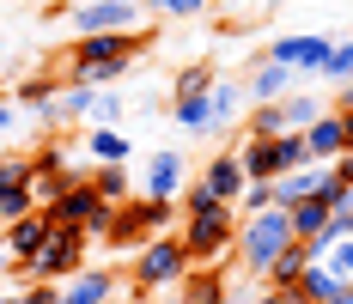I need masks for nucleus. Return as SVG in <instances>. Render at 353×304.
Here are the masks:
<instances>
[{"instance_id":"obj_1","label":"nucleus","mask_w":353,"mask_h":304,"mask_svg":"<svg viewBox=\"0 0 353 304\" xmlns=\"http://www.w3.org/2000/svg\"><path fill=\"white\" fill-rule=\"evenodd\" d=\"M176 243L189 262H232L238 250V201H213V207H195V213H176Z\"/></svg>"},{"instance_id":"obj_2","label":"nucleus","mask_w":353,"mask_h":304,"mask_svg":"<svg viewBox=\"0 0 353 304\" xmlns=\"http://www.w3.org/2000/svg\"><path fill=\"white\" fill-rule=\"evenodd\" d=\"M292 237H299L292 232V213H286L281 201H268V207H256V213H238V250H232V256H238L244 274L262 286V268L281 256Z\"/></svg>"},{"instance_id":"obj_3","label":"nucleus","mask_w":353,"mask_h":304,"mask_svg":"<svg viewBox=\"0 0 353 304\" xmlns=\"http://www.w3.org/2000/svg\"><path fill=\"white\" fill-rule=\"evenodd\" d=\"M183 274H189V256H183L176 232H159V237H146L141 250H134V274H128V292H134V298H159V292H171Z\"/></svg>"},{"instance_id":"obj_4","label":"nucleus","mask_w":353,"mask_h":304,"mask_svg":"<svg viewBox=\"0 0 353 304\" xmlns=\"http://www.w3.org/2000/svg\"><path fill=\"white\" fill-rule=\"evenodd\" d=\"M176 225V201H152V195H128V201L116 207V219H110V232L98 237V243H110L116 256L122 250H141L146 237L171 232Z\"/></svg>"},{"instance_id":"obj_5","label":"nucleus","mask_w":353,"mask_h":304,"mask_svg":"<svg viewBox=\"0 0 353 304\" xmlns=\"http://www.w3.org/2000/svg\"><path fill=\"white\" fill-rule=\"evenodd\" d=\"M43 213H49L55 225H73V232H85L92 243H98V237L110 232V219H116V207H110L104 195L85 183V176H73V183H68V189H61L49 207H43Z\"/></svg>"},{"instance_id":"obj_6","label":"nucleus","mask_w":353,"mask_h":304,"mask_svg":"<svg viewBox=\"0 0 353 304\" xmlns=\"http://www.w3.org/2000/svg\"><path fill=\"white\" fill-rule=\"evenodd\" d=\"M85 256H92V237L73 232V225H55V232L43 237V250H37L19 274H25V280H68V274L85 268Z\"/></svg>"},{"instance_id":"obj_7","label":"nucleus","mask_w":353,"mask_h":304,"mask_svg":"<svg viewBox=\"0 0 353 304\" xmlns=\"http://www.w3.org/2000/svg\"><path fill=\"white\" fill-rule=\"evenodd\" d=\"M152 49V31L134 25V31H79L68 43V61H116V68H134V55Z\"/></svg>"},{"instance_id":"obj_8","label":"nucleus","mask_w":353,"mask_h":304,"mask_svg":"<svg viewBox=\"0 0 353 304\" xmlns=\"http://www.w3.org/2000/svg\"><path fill=\"white\" fill-rule=\"evenodd\" d=\"M329 43H335V37H323V31H286V37H274L262 55H268V61H286L299 79H311V73H323V61H329Z\"/></svg>"},{"instance_id":"obj_9","label":"nucleus","mask_w":353,"mask_h":304,"mask_svg":"<svg viewBox=\"0 0 353 304\" xmlns=\"http://www.w3.org/2000/svg\"><path fill=\"white\" fill-rule=\"evenodd\" d=\"M55 232V219L43 213V207H31V213H19V219H6L0 225V250H6V262H12V274L31 262L37 250H43V237Z\"/></svg>"},{"instance_id":"obj_10","label":"nucleus","mask_w":353,"mask_h":304,"mask_svg":"<svg viewBox=\"0 0 353 304\" xmlns=\"http://www.w3.org/2000/svg\"><path fill=\"white\" fill-rule=\"evenodd\" d=\"M141 0H85V6H73L68 12V31H134L141 25Z\"/></svg>"},{"instance_id":"obj_11","label":"nucleus","mask_w":353,"mask_h":304,"mask_svg":"<svg viewBox=\"0 0 353 304\" xmlns=\"http://www.w3.org/2000/svg\"><path fill=\"white\" fill-rule=\"evenodd\" d=\"M183 183H189V165H183V152H176V146H159V152L146 159L141 183H134V195H152V201H176V195H183Z\"/></svg>"},{"instance_id":"obj_12","label":"nucleus","mask_w":353,"mask_h":304,"mask_svg":"<svg viewBox=\"0 0 353 304\" xmlns=\"http://www.w3.org/2000/svg\"><path fill=\"white\" fill-rule=\"evenodd\" d=\"M122 298V280H116V268H85L68 274V286H55V304H116Z\"/></svg>"},{"instance_id":"obj_13","label":"nucleus","mask_w":353,"mask_h":304,"mask_svg":"<svg viewBox=\"0 0 353 304\" xmlns=\"http://www.w3.org/2000/svg\"><path fill=\"white\" fill-rule=\"evenodd\" d=\"M37 195H31V159L25 152H6L0 159V225L6 219H19V213H31Z\"/></svg>"},{"instance_id":"obj_14","label":"nucleus","mask_w":353,"mask_h":304,"mask_svg":"<svg viewBox=\"0 0 353 304\" xmlns=\"http://www.w3.org/2000/svg\"><path fill=\"white\" fill-rule=\"evenodd\" d=\"M292 85H299V73L286 68V61H268V55H262V61L250 68V79H244V98L250 103H281Z\"/></svg>"},{"instance_id":"obj_15","label":"nucleus","mask_w":353,"mask_h":304,"mask_svg":"<svg viewBox=\"0 0 353 304\" xmlns=\"http://www.w3.org/2000/svg\"><path fill=\"white\" fill-rule=\"evenodd\" d=\"M305 152H311V165H335V159L347 152V146H341V116H335V110H317V116H311Z\"/></svg>"},{"instance_id":"obj_16","label":"nucleus","mask_w":353,"mask_h":304,"mask_svg":"<svg viewBox=\"0 0 353 304\" xmlns=\"http://www.w3.org/2000/svg\"><path fill=\"white\" fill-rule=\"evenodd\" d=\"M176 292H183V304H219L232 286H225L219 262H189V274L176 280Z\"/></svg>"},{"instance_id":"obj_17","label":"nucleus","mask_w":353,"mask_h":304,"mask_svg":"<svg viewBox=\"0 0 353 304\" xmlns=\"http://www.w3.org/2000/svg\"><path fill=\"white\" fill-rule=\"evenodd\" d=\"M201 183H208L213 195H219V201H238V195H244V159H238V146H232V152H213L208 159V170H201Z\"/></svg>"},{"instance_id":"obj_18","label":"nucleus","mask_w":353,"mask_h":304,"mask_svg":"<svg viewBox=\"0 0 353 304\" xmlns=\"http://www.w3.org/2000/svg\"><path fill=\"white\" fill-rule=\"evenodd\" d=\"M311 262H317V256H311V243H305V237H292L281 256H274V262L262 268V286H292V280L311 268Z\"/></svg>"},{"instance_id":"obj_19","label":"nucleus","mask_w":353,"mask_h":304,"mask_svg":"<svg viewBox=\"0 0 353 304\" xmlns=\"http://www.w3.org/2000/svg\"><path fill=\"white\" fill-rule=\"evenodd\" d=\"M85 152L98 165H128V134L110 128V122H85Z\"/></svg>"},{"instance_id":"obj_20","label":"nucleus","mask_w":353,"mask_h":304,"mask_svg":"<svg viewBox=\"0 0 353 304\" xmlns=\"http://www.w3.org/2000/svg\"><path fill=\"white\" fill-rule=\"evenodd\" d=\"M85 183H92L110 207H122L128 195H134V176H128V165H92V170H85Z\"/></svg>"},{"instance_id":"obj_21","label":"nucleus","mask_w":353,"mask_h":304,"mask_svg":"<svg viewBox=\"0 0 353 304\" xmlns=\"http://www.w3.org/2000/svg\"><path fill=\"white\" fill-rule=\"evenodd\" d=\"M244 79H225V73H213V128H225V122H238L244 116Z\"/></svg>"},{"instance_id":"obj_22","label":"nucleus","mask_w":353,"mask_h":304,"mask_svg":"<svg viewBox=\"0 0 353 304\" xmlns=\"http://www.w3.org/2000/svg\"><path fill=\"white\" fill-rule=\"evenodd\" d=\"M55 92H61V73H31V79H19L6 98L19 103V110H43V103L55 98Z\"/></svg>"},{"instance_id":"obj_23","label":"nucleus","mask_w":353,"mask_h":304,"mask_svg":"<svg viewBox=\"0 0 353 304\" xmlns=\"http://www.w3.org/2000/svg\"><path fill=\"white\" fill-rule=\"evenodd\" d=\"M335 286H341V274L329 268V262H311V268H305L299 280H292V292H299L305 304H323L329 292H335Z\"/></svg>"},{"instance_id":"obj_24","label":"nucleus","mask_w":353,"mask_h":304,"mask_svg":"<svg viewBox=\"0 0 353 304\" xmlns=\"http://www.w3.org/2000/svg\"><path fill=\"white\" fill-rule=\"evenodd\" d=\"M268 159H274V176H286V170H299V165H311V152H305V134H299V128L274 134V140H268Z\"/></svg>"},{"instance_id":"obj_25","label":"nucleus","mask_w":353,"mask_h":304,"mask_svg":"<svg viewBox=\"0 0 353 304\" xmlns=\"http://www.w3.org/2000/svg\"><path fill=\"white\" fill-rule=\"evenodd\" d=\"M286 213H292V232H299V237H317L323 225H329V213H335V207L323 201V195H305V201H292Z\"/></svg>"},{"instance_id":"obj_26","label":"nucleus","mask_w":353,"mask_h":304,"mask_svg":"<svg viewBox=\"0 0 353 304\" xmlns=\"http://www.w3.org/2000/svg\"><path fill=\"white\" fill-rule=\"evenodd\" d=\"M244 134H250V140H274V134H286V116H281V103H250V122H244Z\"/></svg>"},{"instance_id":"obj_27","label":"nucleus","mask_w":353,"mask_h":304,"mask_svg":"<svg viewBox=\"0 0 353 304\" xmlns=\"http://www.w3.org/2000/svg\"><path fill=\"white\" fill-rule=\"evenodd\" d=\"M317 110H323V103H317V92H299V85H292V92L281 98V116H286V128H299V134L311 128V116H317Z\"/></svg>"},{"instance_id":"obj_28","label":"nucleus","mask_w":353,"mask_h":304,"mask_svg":"<svg viewBox=\"0 0 353 304\" xmlns=\"http://www.w3.org/2000/svg\"><path fill=\"white\" fill-rule=\"evenodd\" d=\"M25 159H31V176H73V170H68V146H61V140H43V146L25 152Z\"/></svg>"},{"instance_id":"obj_29","label":"nucleus","mask_w":353,"mask_h":304,"mask_svg":"<svg viewBox=\"0 0 353 304\" xmlns=\"http://www.w3.org/2000/svg\"><path fill=\"white\" fill-rule=\"evenodd\" d=\"M122 110H128V103H122V92L98 85V92H92V110H85V122H110V128H116V122H122Z\"/></svg>"},{"instance_id":"obj_30","label":"nucleus","mask_w":353,"mask_h":304,"mask_svg":"<svg viewBox=\"0 0 353 304\" xmlns=\"http://www.w3.org/2000/svg\"><path fill=\"white\" fill-rule=\"evenodd\" d=\"M317 79H335V85H341V79H353V37H347V43H329V61H323Z\"/></svg>"},{"instance_id":"obj_31","label":"nucleus","mask_w":353,"mask_h":304,"mask_svg":"<svg viewBox=\"0 0 353 304\" xmlns=\"http://www.w3.org/2000/svg\"><path fill=\"white\" fill-rule=\"evenodd\" d=\"M317 262H329V268L341 274V280H353V237H335V243H329V250H323Z\"/></svg>"},{"instance_id":"obj_32","label":"nucleus","mask_w":353,"mask_h":304,"mask_svg":"<svg viewBox=\"0 0 353 304\" xmlns=\"http://www.w3.org/2000/svg\"><path fill=\"white\" fill-rule=\"evenodd\" d=\"M213 85V68H183L176 73V85H171V98H189V92H208Z\"/></svg>"},{"instance_id":"obj_33","label":"nucleus","mask_w":353,"mask_h":304,"mask_svg":"<svg viewBox=\"0 0 353 304\" xmlns=\"http://www.w3.org/2000/svg\"><path fill=\"white\" fill-rule=\"evenodd\" d=\"M152 12H159V19H201L208 0H152Z\"/></svg>"},{"instance_id":"obj_34","label":"nucleus","mask_w":353,"mask_h":304,"mask_svg":"<svg viewBox=\"0 0 353 304\" xmlns=\"http://www.w3.org/2000/svg\"><path fill=\"white\" fill-rule=\"evenodd\" d=\"M73 176H85V170H73ZM73 176H31V195H37V207H49L61 189H68Z\"/></svg>"},{"instance_id":"obj_35","label":"nucleus","mask_w":353,"mask_h":304,"mask_svg":"<svg viewBox=\"0 0 353 304\" xmlns=\"http://www.w3.org/2000/svg\"><path fill=\"white\" fill-rule=\"evenodd\" d=\"M274 201V183H244V195H238V213H256V207Z\"/></svg>"},{"instance_id":"obj_36","label":"nucleus","mask_w":353,"mask_h":304,"mask_svg":"<svg viewBox=\"0 0 353 304\" xmlns=\"http://www.w3.org/2000/svg\"><path fill=\"white\" fill-rule=\"evenodd\" d=\"M12 122H19V103L0 92V134H12Z\"/></svg>"},{"instance_id":"obj_37","label":"nucleus","mask_w":353,"mask_h":304,"mask_svg":"<svg viewBox=\"0 0 353 304\" xmlns=\"http://www.w3.org/2000/svg\"><path fill=\"white\" fill-rule=\"evenodd\" d=\"M329 207H335V213H353V183H341V189L329 195Z\"/></svg>"},{"instance_id":"obj_38","label":"nucleus","mask_w":353,"mask_h":304,"mask_svg":"<svg viewBox=\"0 0 353 304\" xmlns=\"http://www.w3.org/2000/svg\"><path fill=\"white\" fill-rule=\"evenodd\" d=\"M329 110H335V103H329ZM335 116H341V146L353 152V103H347V110H335Z\"/></svg>"},{"instance_id":"obj_39","label":"nucleus","mask_w":353,"mask_h":304,"mask_svg":"<svg viewBox=\"0 0 353 304\" xmlns=\"http://www.w3.org/2000/svg\"><path fill=\"white\" fill-rule=\"evenodd\" d=\"M323 304H353V280H341V286H335V292H329Z\"/></svg>"},{"instance_id":"obj_40","label":"nucleus","mask_w":353,"mask_h":304,"mask_svg":"<svg viewBox=\"0 0 353 304\" xmlns=\"http://www.w3.org/2000/svg\"><path fill=\"white\" fill-rule=\"evenodd\" d=\"M353 103V79H341V85H335V110H347Z\"/></svg>"},{"instance_id":"obj_41","label":"nucleus","mask_w":353,"mask_h":304,"mask_svg":"<svg viewBox=\"0 0 353 304\" xmlns=\"http://www.w3.org/2000/svg\"><path fill=\"white\" fill-rule=\"evenodd\" d=\"M335 176H341V183H353V152H341V159H335Z\"/></svg>"},{"instance_id":"obj_42","label":"nucleus","mask_w":353,"mask_h":304,"mask_svg":"<svg viewBox=\"0 0 353 304\" xmlns=\"http://www.w3.org/2000/svg\"><path fill=\"white\" fill-rule=\"evenodd\" d=\"M256 304H281V292H274V286H262V298H256Z\"/></svg>"},{"instance_id":"obj_43","label":"nucleus","mask_w":353,"mask_h":304,"mask_svg":"<svg viewBox=\"0 0 353 304\" xmlns=\"http://www.w3.org/2000/svg\"><path fill=\"white\" fill-rule=\"evenodd\" d=\"M219 304H244V298H232V292H225V298H219Z\"/></svg>"},{"instance_id":"obj_44","label":"nucleus","mask_w":353,"mask_h":304,"mask_svg":"<svg viewBox=\"0 0 353 304\" xmlns=\"http://www.w3.org/2000/svg\"><path fill=\"white\" fill-rule=\"evenodd\" d=\"M0 268H12V262H6V250H0Z\"/></svg>"},{"instance_id":"obj_45","label":"nucleus","mask_w":353,"mask_h":304,"mask_svg":"<svg viewBox=\"0 0 353 304\" xmlns=\"http://www.w3.org/2000/svg\"><path fill=\"white\" fill-rule=\"evenodd\" d=\"M0 92H6V73H0Z\"/></svg>"}]
</instances>
